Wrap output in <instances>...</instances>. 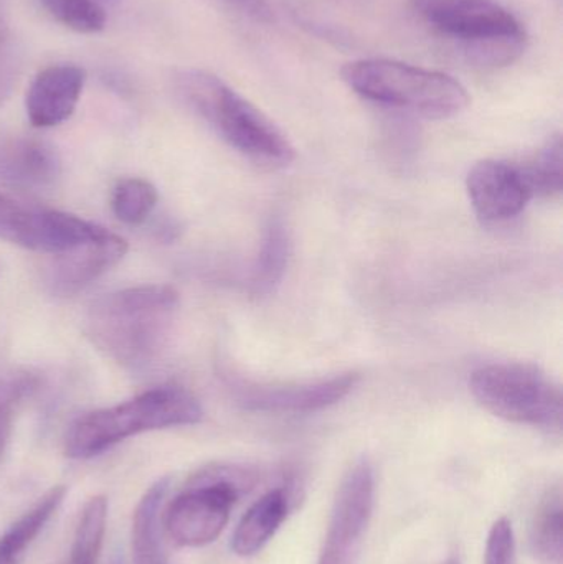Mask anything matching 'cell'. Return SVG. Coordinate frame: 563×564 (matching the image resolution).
I'll list each match as a JSON object with an SVG mask.
<instances>
[{
  "label": "cell",
  "mask_w": 563,
  "mask_h": 564,
  "mask_svg": "<svg viewBox=\"0 0 563 564\" xmlns=\"http://www.w3.org/2000/svg\"><path fill=\"white\" fill-rule=\"evenodd\" d=\"M178 305V292L169 284L119 289L89 305L86 334L116 364L144 370L164 351Z\"/></svg>",
  "instance_id": "1"
},
{
  "label": "cell",
  "mask_w": 563,
  "mask_h": 564,
  "mask_svg": "<svg viewBox=\"0 0 563 564\" xmlns=\"http://www.w3.org/2000/svg\"><path fill=\"white\" fill-rule=\"evenodd\" d=\"M177 86L195 112L245 158L268 167H286L296 159L286 134L217 76L185 69L177 76Z\"/></svg>",
  "instance_id": "2"
},
{
  "label": "cell",
  "mask_w": 563,
  "mask_h": 564,
  "mask_svg": "<svg viewBox=\"0 0 563 564\" xmlns=\"http://www.w3.org/2000/svg\"><path fill=\"white\" fill-rule=\"evenodd\" d=\"M204 410L197 398L182 387L165 384L111 408L78 417L65 440L69 459H91L128 437L169 427L201 423Z\"/></svg>",
  "instance_id": "3"
},
{
  "label": "cell",
  "mask_w": 563,
  "mask_h": 564,
  "mask_svg": "<svg viewBox=\"0 0 563 564\" xmlns=\"http://www.w3.org/2000/svg\"><path fill=\"white\" fill-rule=\"evenodd\" d=\"M340 76L369 101L429 119L453 118L472 101L468 89L453 76L396 59H356L344 66Z\"/></svg>",
  "instance_id": "4"
},
{
  "label": "cell",
  "mask_w": 563,
  "mask_h": 564,
  "mask_svg": "<svg viewBox=\"0 0 563 564\" xmlns=\"http://www.w3.org/2000/svg\"><path fill=\"white\" fill-rule=\"evenodd\" d=\"M412 6L429 25L459 42L475 65L498 68L524 55V25L496 0H412Z\"/></svg>",
  "instance_id": "5"
},
{
  "label": "cell",
  "mask_w": 563,
  "mask_h": 564,
  "mask_svg": "<svg viewBox=\"0 0 563 564\" xmlns=\"http://www.w3.org/2000/svg\"><path fill=\"white\" fill-rule=\"evenodd\" d=\"M253 486V474L237 466H208L191 477L162 512L164 533L177 546L201 549L224 532L241 494Z\"/></svg>",
  "instance_id": "6"
},
{
  "label": "cell",
  "mask_w": 563,
  "mask_h": 564,
  "mask_svg": "<svg viewBox=\"0 0 563 564\" xmlns=\"http://www.w3.org/2000/svg\"><path fill=\"white\" fill-rule=\"evenodd\" d=\"M469 388L476 401L501 420L561 430V388L531 365H486L472 375Z\"/></svg>",
  "instance_id": "7"
},
{
  "label": "cell",
  "mask_w": 563,
  "mask_h": 564,
  "mask_svg": "<svg viewBox=\"0 0 563 564\" xmlns=\"http://www.w3.org/2000/svg\"><path fill=\"white\" fill-rule=\"evenodd\" d=\"M376 503L372 464L357 460L344 476L317 564H359Z\"/></svg>",
  "instance_id": "8"
},
{
  "label": "cell",
  "mask_w": 563,
  "mask_h": 564,
  "mask_svg": "<svg viewBox=\"0 0 563 564\" xmlns=\"http://www.w3.org/2000/svg\"><path fill=\"white\" fill-rule=\"evenodd\" d=\"M105 230L75 215L25 207L0 194V238L17 247L55 257L99 237Z\"/></svg>",
  "instance_id": "9"
},
{
  "label": "cell",
  "mask_w": 563,
  "mask_h": 564,
  "mask_svg": "<svg viewBox=\"0 0 563 564\" xmlns=\"http://www.w3.org/2000/svg\"><path fill=\"white\" fill-rule=\"evenodd\" d=\"M359 381V375L344 373L307 383L263 384L238 380L230 384L245 410L301 414L316 413L339 403Z\"/></svg>",
  "instance_id": "10"
},
{
  "label": "cell",
  "mask_w": 563,
  "mask_h": 564,
  "mask_svg": "<svg viewBox=\"0 0 563 564\" xmlns=\"http://www.w3.org/2000/svg\"><path fill=\"white\" fill-rule=\"evenodd\" d=\"M466 188L476 215L485 224H501L518 217L534 198L522 165L491 159L473 165Z\"/></svg>",
  "instance_id": "11"
},
{
  "label": "cell",
  "mask_w": 563,
  "mask_h": 564,
  "mask_svg": "<svg viewBox=\"0 0 563 564\" xmlns=\"http://www.w3.org/2000/svg\"><path fill=\"white\" fill-rule=\"evenodd\" d=\"M128 253V243L105 230L99 237L55 254L48 267V284L58 294H75L108 273Z\"/></svg>",
  "instance_id": "12"
},
{
  "label": "cell",
  "mask_w": 563,
  "mask_h": 564,
  "mask_svg": "<svg viewBox=\"0 0 563 564\" xmlns=\"http://www.w3.org/2000/svg\"><path fill=\"white\" fill-rule=\"evenodd\" d=\"M85 82V69L69 63L40 72L25 98L26 116L33 128H55L72 118Z\"/></svg>",
  "instance_id": "13"
},
{
  "label": "cell",
  "mask_w": 563,
  "mask_h": 564,
  "mask_svg": "<svg viewBox=\"0 0 563 564\" xmlns=\"http://www.w3.org/2000/svg\"><path fill=\"white\" fill-rule=\"evenodd\" d=\"M58 155L45 142L15 141L0 144V178L23 187H48L59 177Z\"/></svg>",
  "instance_id": "14"
},
{
  "label": "cell",
  "mask_w": 563,
  "mask_h": 564,
  "mask_svg": "<svg viewBox=\"0 0 563 564\" xmlns=\"http://www.w3.org/2000/svg\"><path fill=\"white\" fill-rule=\"evenodd\" d=\"M291 500L286 489L270 490L253 503L238 523L231 550L241 558L258 555L277 535L290 513Z\"/></svg>",
  "instance_id": "15"
},
{
  "label": "cell",
  "mask_w": 563,
  "mask_h": 564,
  "mask_svg": "<svg viewBox=\"0 0 563 564\" xmlns=\"http://www.w3.org/2000/svg\"><path fill=\"white\" fill-rule=\"evenodd\" d=\"M169 489V479L149 487L139 500L132 519V558L134 564H169L165 553L162 506Z\"/></svg>",
  "instance_id": "16"
},
{
  "label": "cell",
  "mask_w": 563,
  "mask_h": 564,
  "mask_svg": "<svg viewBox=\"0 0 563 564\" xmlns=\"http://www.w3.org/2000/svg\"><path fill=\"white\" fill-rule=\"evenodd\" d=\"M65 496V486L52 487L29 512L23 513V517L0 536V564L22 563L26 549L55 516Z\"/></svg>",
  "instance_id": "17"
},
{
  "label": "cell",
  "mask_w": 563,
  "mask_h": 564,
  "mask_svg": "<svg viewBox=\"0 0 563 564\" xmlns=\"http://www.w3.org/2000/svg\"><path fill=\"white\" fill-rule=\"evenodd\" d=\"M290 258V238L286 227L280 218H274L268 225L260 254L251 273V289L255 294H270L280 281Z\"/></svg>",
  "instance_id": "18"
},
{
  "label": "cell",
  "mask_w": 563,
  "mask_h": 564,
  "mask_svg": "<svg viewBox=\"0 0 563 564\" xmlns=\"http://www.w3.org/2000/svg\"><path fill=\"white\" fill-rule=\"evenodd\" d=\"M108 520V499L95 496L83 507L68 564H98Z\"/></svg>",
  "instance_id": "19"
},
{
  "label": "cell",
  "mask_w": 563,
  "mask_h": 564,
  "mask_svg": "<svg viewBox=\"0 0 563 564\" xmlns=\"http://www.w3.org/2000/svg\"><path fill=\"white\" fill-rule=\"evenodd\" d=\"M531 545L541 562L562 564V496L559 490L549 494L539 507L532 525Z\"/></svg>",
  "instance_id": "20"
},
{
  "label": "cell",
  "mask_w": 563,
  "mask_h": 564,
  "mask_svg": "<svg viewBox=\"0 0 563 564\" xmlns=\"http://www.w3.org/2000/svg\"><path fill=\"white\" fill-rule=\"evenodd\" d=\"M154 185L144 178H124L112 191L111 208L115 217L126 225H141L158 205Z\"/></svg>",
  "instance_id": "21"
},
{
  "label": "cell",
  "mask_w": 563,
  "mask_h": 564,
  "mask_svg": "<svg viewBox=\"0 0 563 564\" xmlns=\"http://www.w3.org/2000/svg\"><path fill=\"white\" fill-rule=\"evenodd\" d=\"M532 192L541 197L561 194L563 185V149L561 135H554L539 152L538 158L522 165Z\"/></svg>",
  "instance_id": "22"
},
{
  "label": "cell",
  "mask_w": 563,
  "mask_h": 564,
  "mask_svg": "<svg viewBox=\"0 0 563 564\" xmlns=\"http://www.w3.org/2000/svg\"><path fill=\"white\" fill-rule=\"evenodd\" d=\"M53 19L78 33H98L106 26V13L95 0H42Z\"/></svg>",
  "instance_id": "23"
},
{
  "label": "cell",
  "mask_w": 563,
  "mask_h": 564,
  "mask_svg": "<svg viewBox=\"0 0 563 564\" xmlns=\"http://www.w3.org/2000/svg\"><path fill=\"white\" fill-rule=\"evenodd\" d=\"M35 387L36 381L32 375L15 373L0 377V454L9 441L17 408L26 394L35 390Z\"/></svg>",
  "instance_id": "24"
},
{
  "label": "cell",
  "mask_w": 563,
  "mask_h": 564,
  "mask_svg": "<svg viewBox=\"0 0 563 564\" xmlns=\"http://www.w3.org/2000/svg\"><path fill=\"white\" fill-rule=\"evenodd\" d=\"M486 564H516L515 530L508 519H499L489 532Z\"/></svg>",
  "instance_id": "25"
},
{
  "label": "cell",
  "mask_w": 563,
  "mask_h": 564,
  "mask_svg": "<svg viewBox=\"0 0 563 564\" xmlns=\"http://www.w3.org/2000/svg\"><path fill=\"white\" fill-rule=\"evenodd\" d=\"M3 45L0 46V105H3L15 83L17 73L13 72V59L9 55H2Z\"/></svg>",
  "instance_id": "26"
},
{
  "label": "cell",
  "mask_w": 563,
  "mask_h": 564,
  "mask_svg": "<svg viewBox=\"0 0 563 564\" xmlns=\"http://www.w3.org/2000/svg\"><path fill=\"white\" fill-rule=\"evenodd\" d=\"M6 17H3L2 0H0V46L3 45V40H6Z\"/></svg>",
  "instance_id": "27"
},
{
  "label": "cell",
  "mask_w": 563,
  "mask_h": 564,
  "mask_svg": "<svg viewBox=\"0 0 563 564\" xmlns=\"http://www.w3.org/2000/svg\"><path fill=\"white\" fill-rule=\"evenodd\" d=\"M443 564H459V560L456 558H450L448 562H445Z\"/></svg>",
  "instance_id": "28"
}]
</instances>
